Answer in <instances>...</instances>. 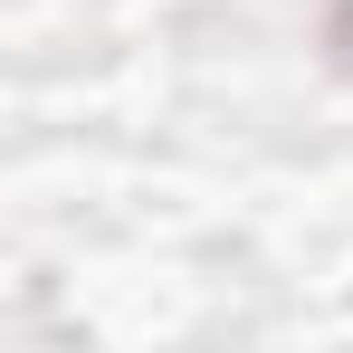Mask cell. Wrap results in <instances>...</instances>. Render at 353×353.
<instances>
[{"mask_svg": "<svg viewBox=\"0 0 353 353\" xmlns=\"http://www.w3.org/2000/svg\"><path fill=\"white\" fill-rule=\"evenodd\" d=\"M315 58H325V77L353 86V0H325V19H315Z\"/></svg>", "mask_w": 353, "mask_h": 353, "instance_id": "1", "label": "cell"}]
</instances>
